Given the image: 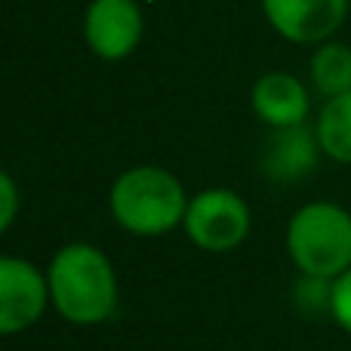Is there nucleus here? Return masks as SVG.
<instances>
[{
    "label": "nucleus",
    "mask_w": 351,
    "mask_h": 351,
    "mask_svg": "<svg viewBox=\"0 0 351 351\" xmlns=\"http://www.w3.org/2000/svg\"><path fill=\"white\" fill-rule=\"evenodd\" d=\"M53 308L77 327L108 321L121 302V287L111 259L93 243H65L49 262Z\"/></svg>",
    "instance_id": "f257e3e1"
},
{
    "label": "nucleus",
    "mask_w": 351,
    "mask_h": 351,
    "mask_svg": "<svg viewBox=\"0 0 351 351\" xmlns=\"http://www.w3.org/2000/svg\"><path fill=\"white\" fill-rule=\"evenodd\" d=\"M185 188L164 167H130L108 191V210L114 222L133 237H164L182 225L188 210Z\"/></svg>",
    "instance_id": "f03ea898"
},
{
    "label": "nucleus",
    "mask_w": 351,
    "mask_h": 351,
    "mask_svg": "<svg viewBox=\"0 0 351 351\" xmlns=\"http://www.w3.org/2000/svg\"><path fill=\"white\" fill-rule=\"evenodd\" d=\"M287 256L302 278L336 280L351 268V213L333 200H311L287 222Z\"/></svg>",
    "instance_id": "7ed1b4c3"
},
{
    "label": "nucleus",
    "mask_w": 351,
    "mask_h": 351,
    "mask_svg": "<svg viewBox=\"0 0 351 351\" xmlns=\"http://www.w3.org/2000/svg\"><path fill=\"white\" fill-rule=\"evenodd\" d=\"M250 216L247 200L231 188H206L188 200L182 228L185 237L204 253H231L237 250L250 234Z\"/></svg>",
    "instance_id": "20e7f679"
},
{
    "label": "nucleus",
    "mask_w": 351,
    "mask_h": 351,
    "mask_svg": "<svg viewBox=\"0 0 351 351\" xmlns=\"http://www.w3.org/2000/svg\"><path fill=\"white\" fill-rule=\"evenodd\" d=\"M145 37V16L136 0H90L84 12V40L102 62H123Z\"/></svg>",
    "instance_id": "39448f33"
},
{
    "label": "nucleus",
    "mask_w": 351,
    "mask_h": 351,
    "mask_svg": "<svg viewBox=\"0 0 351 351\" xmlns=\"http://www.w3.org/2000/svg\"><path fill=\"white\" fill-rule=\"evenodd\" d=\"M49 296V278L37 265L19 256L0 259V333L16 336L43 317Z\"/></svg>",
    "instance_id": "423d86ee"
},
{
    "label": "nucleus",
    "mask_w": 351,
    "mask_h": 351,
    "mask_svg": "<svg viewBox=\"0 0 351 351\" xmlns=\"http://www.w3.org/2000/svg\"><path fill=\"white\" fill-rule=\"evenodd\" d=\"M259 6L274 34L299 47L333 40L348 16V0H259Z\"/></svg>",
    "instance_id": "0eeeda50"
},
{
    "label": "nucleus",
    "mask_w": 351,
    "mask_h": 351,
    "mask_svg": "<svg viewBox=\"0 0 351 351\" xmlns=\"http://www.w3.org/2000/svg\"><path fill=\"white\" fill-rule=\"evenodd\" d=\"M250 105L256 117L271 130L299 127L308 121L311 99L305 84L290 71H265L250 90Z\"/></svg>",
    "instance_id": "6e6552de"
},
{
    "label": "nucleus",
    "mask_w": 351,
    "mask_h": 351,
    "mask_svg": "<svg viewBox=\"0 0 351 351\" xmlns=\"http://www.w3.org/2000/svg\"><path fill=\"white\" fill-rule=\"evenodd\" d=\"M317 152H321L317 133L308 130L305 123L287 127V130H274V136L268 139L265 158H262V170L278 182L302 179V176L315 167Z\"/></svg>",
    "instance_id": "1a4fd4ad"
},
{
    "label": "nucleus",
    "mask_w": 351,
    "mask_h": 351,
    "mask_svg": "<svg viewBox=\"0 0 351 351\" xmlns=\"http://www.w3.org/2000/svg\"><path fill=\"white\" fill-rule=\"evenodd\" d=\"M311 86L324 99L351 93V47L342 40H324L315 47L308 62Z\"/></svg>",
    "instance_id": "9d476101"
},
{
    "label": "nucleus",
    "mask_w": 351,
    "mask_h": 351,
    "mask_svg": "<svg viewBox=\"0 0 351 351\" xmlns=\"http://www.w3.org/2000/svg\"><path fill=\"white\" fill-rule=\"evenodd\" d=\"M315 133L321 142V154H327L336 164L351 167V93L324 99Z\"/></svg>",
    "instance_id": "9b49d317"
},
{
    "label": "nucleus",
    "mask_w": 351,
    "mask_h": 351,
    "mask_svg": "<svg viewBox=\"0 0 351 351\" xmlns=\"http://www.w3.org/2000/svg\"><path fill=\"white\" fill-rule=\"evenodd\" d=\"M330 315L351 336V268L330 284Z\"/></svg>",
    "instance_id": "f8f14e48"
},
{
    "label": "nucleus",
    "mask_w": 351,
    "mask_h": 351,
    "mask_svg": "<svg viewBox=\"0 0 351 351\" xmlns=\"http://www.w3.org/2000/svg\"><path fill=\"white\" fill-rule=\"evenodd\" d=\"M19 213V188L10 173H0V228L10 231Z\"/></svg>",
    "instance_id": "ddd939ff"
}]
</instances>
